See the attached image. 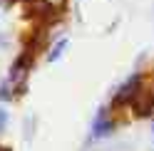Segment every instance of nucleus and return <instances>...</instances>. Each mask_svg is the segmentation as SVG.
I'll use <instances>...</instances> for the list:
<instances>
[{"label":"nucleus","instance_id":"nucleus-1","mask_svg":"<svg viewBox=\"0 0 154 151\" xmlns=\"http://www.w3.org/2000/svg\"><path fill=\"white\" fill-rule=\"evenodd\" d=\"M114 131V119H112V109L102 107L92 119V129H90V139H107Z\"/></svg>","mask_w":154,"mask_h":151},{"label":"nucleus","instance_id":"nucleus-2","mask_svg":"<svg viewBox=\"0 0 154 151\" xmlns=\"http://www.w3.org/2000/svg\"><path fill=\"white\" fill-rule=\"evenodd\" d=\"M139 82H142V74H139V72H134L132 77L124 82L117 92H114V97H112V109L129 107V102L134 99V94H137V89H139Z\"/></svg>","mask_w":154,"mask_h":151},{"label":"nucleus","instance_id":"nucleus-3","mask_svg":"<svg viewBox=\"0 0 154 151\" xmlns=\"http://www.w3.org/2000/svg\"><path fill=\"white\" fill-rule=\"evenodd\" d=\"M65 50H67V40H60L57 45H52V50L47 52V62H57L65 55Z\"/></svg>","mask_w":154,"mask_h":151},{"label":"nucleus","instance_id":"nucleus-4","mask_svg":"<svg viewBox=\"0 0 154 151\" xmlns=\"http://www.w3.org/2000/svg\"><path fill=\"white\" fill-rule=\"evenodd\" d=\"M13 99V87H10V82H3L0 84V102H10Z\"/></svg>","mask_w":154,"mask_h":151},{"label":"nucleus","instance_id":"nucleus-5","mask_svg":"<svg viewBox=\"0 0 154 151\" xmlns=\"http://www.w3.org/2000/svg\"><path fill=\"white\" fill-rule=\"evenodd\" d=\"M42 3L47 7H52V10H60V7H65V0H42Z\"/></svg>","mask_w":154,"mask_h":151},{"label":"nucleus","instance_id":"nucleus-6","mask_svg":"<svg viewBox=\"0 0 154 151\" xmlns=\"http://www.w3.org/2000/svg\"><path fill=\"white\" fill-rule=\"evenodd\" d=\"M8 119H10V117H8V111H5L3 107H0V131H5V126H8Z\"/></svg>","mask_w":154,"mask_h":151},{"label":"nucleus","instance_id":"nucleus-7","mask_svg":"<svg viewBox=\"0 0 154 151\" xmlns=\"http://www.w3.org/2000/svg\"><path fill=\"white\" fill-rule=\"evenodd\" d=\"M0 151H10V149H8V146H3V144H0Z\"/></svg>","mask_w":154,"mask_h":151},{"label":"nucleus","instance_id":"nucleus-8","mask_svg":"<svg viewBox=\"0 0 154 151\" xmlns=\"http://www.w3.org/2000/svg\"><path fill=\"white\" fill-rule=\"evenodd\" d=\"M152 134H154V124H152Z\"/></svg>","mask_w":154,"mask_h":151}]
</instances>
